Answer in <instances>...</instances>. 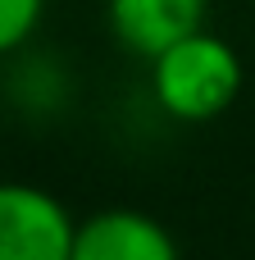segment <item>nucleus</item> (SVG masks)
<instances>
[{"label": "nucleus", "instance_id": "f257e3e1", "mask_svg": "<svg viewBox=\"0 0 255 260\" xmlns=\"http://www.w3.org/2000/svg\"><path fill=\"white\" fill-rule=\"evenodd\" d=\"M242 78L246 69L233 41L201 27L151 59V101L178 123H210L237 101Z\"/></svg>", "mask_w": 255, "mask_h": 260}, {"label": "nucleus", "instance_id": "f03ea898", "mask_svg": "<svg viewBox=\"0 0 255 260\" xmlns=\"http://www.w3.org/2000/svg\"><path fill=\"white\" fill-rule=\"evenodd\" d=\"M78 219L73 210L18 178H0V260H68Z\"/></svg>", "mask_w": 255, "mask_h": 260}, {"label": "nucleus", "instance_id": "7ed1b4c3", "mask_svg": "<svg viewBox=\"0 0 255 260\" xmlns=\"http://www.w3.org/2000/svg\"><path fill=\"white\" fill-rule=\"evenodd\" d=\"M68 260H183V251L173 229L160 224L155 215L132 206H110L78 219Z\"/></svg>", "mask_w": 255, "mask_h": 260}, {"label": "nucleus", "instance_id": "20e7f679", "mask_svg": "<svg viewBox=\"0 0 255 260\" xmlns=\"http://www.w3.org/2000/svg\"><path fill=\"white\" fill-rule=\"evenodd\" d=\"M205 14L210 0H105V23L114 41L146 64L169 46H178L183 37L201 32Z\"/></svg>", "mask_w": 255, "mask_h": 260}, {"label": "nucleus", "instance_id": "39448f33", "mask_svg": "<svg viewBox=\"0 0 255 260\" xmlns=\"http://www.w3.org/2000/svg\"><path fill=\"white\" fill-rule=\"evenodd\" d=\"M46 0H0V55H14L18 46H27L41 27Z\"/></svg>", "mask_w": 255, "mask_h": 260}]
</instances>
